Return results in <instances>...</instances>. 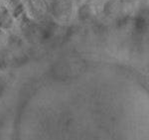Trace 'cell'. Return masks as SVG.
<instances>
[{"mask_svg":"<svg viewBox=\"0 0 149 140\" xmlns=\"http://www.w3.org/2000/svg\"><path fill=\"white\" fill-rule=\"evenodd\" d=\"M27 5L30 12L36 18H41L46 13L47 5L43 0H27Z\"/></svg>","mask_w":149,"mask_h":140,"instance_id":"6da1fadb","label":"cell"},{"mask_svg":"<svg viewBox=\"0 0 149 140\" xmlns=\"http://www.w3.org/2000/svg\"><path fill=\"white\" fill-rule=\"evenodd\" d=\"M13 25V16L8 7L0 2V29H9Z\"/></svg>","mask_w":149,"mask_h":140,"instance_id":"7a4b0ae2","label":"cell"},{"mask_svg":"<svg viewBox=\"0 0 149 140\" xmlns=\"http://www.w3.org/2000/svg\"><path fill=\"white\" fill-rule=\"evenodd\" d=\"M88 13H90V7H88V5H84L80 9V17L81 18L86 19V17L88 16Z\"/></svg>","mask_w":149,"mask_h":140,"instance_id":"3957f363","label":"cell"},{"mask_svg":"<svg viewBox=\"0 0 149 140\" xmlns=\"http://www.w3.org/2000/svg\"><path fill=\"white\" fill-rule=\"evenodd\" d=\"M43 1H44V3L46 4L47 6H49V5H52L54 0H43Z\"/></svg>","mask_w":149,"mask_h":140,"instance_id":"277c9868","label":"cell"},{"mask_svg":"<svg viewBox=\"0 0 149 140\" xmlns=\"http://www.w3.org/2000/svg\"><path fill=\"white\" fill-rule=\"evenodd\" d=\"M1 35H2V30L0 29V36H1Z\"/></svg>","mask_w":149,"mask_h":140,"instance_id":"5b68a950","label":"cell"},{"mask_svg":"<svg viewBox=\"0 0 149 140\" xmlns=\"http://www.w3.org/2000/svg\"><path fill=\"white\" fill-rule=\"evenodd\" d=\"M124 1H127V0H124Z\"/></svg>","mask_w":149,"mask_h":140,"instance_id":"8992f818","label":"cell"}]
</instances>
